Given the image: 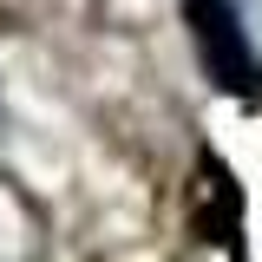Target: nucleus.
<instances>
[{"mask_svg":"<svg viewBox=\"0 0 262 262\" xmlns=\"http://www.w3.org/2000/svg\"><path fill=\"white\" fill-rule=\"evenodd\" d=\"M190 33L196 53H203V72L229 85V92H256V53L243 39V20L229 0H190Z\"/></svg>","mask_w":262,"mask_h":262,"instance_id":"obj_1","label":"nucleus"}]
</instances>
